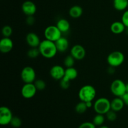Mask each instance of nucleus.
<instances>
[{"label":"nucleus","instance_id":"1","mask_svg":"<svg viewBox=\"0 0 128 128\" xmlns=\"http://www.w3.org/2000/svg\"><path fill=\"white\" fill-rule=\"evenodd\" d=\"M38 48L41 56L46 59L52 58L58 52L55 44V42L50 41L46 39L41 41Z\"/></svg>","mask_w":128,"mask_h":128},{"label":"nucleus","instance_id":"2","mask_svg":"<svg viewBox=\"0 0 128 128\" xmlns=\"http://www.w3.org/2000/svg\"><path fill=\"white\" fill-rule=\"evenodd\" d=\"M96 96V90L93 86L86 84L79 90L78 97L80 101L84 102L92 101Z\"/></svg>","mask_w":128,"mask_h":128},{"label":"nucleus","instance_id":"3","mask_svg":"<svg viewBox=\"0 0 128 128\" xmlns=\"http://www.w3.org/2000/svg\"><path fill=\"white\" fill-rule=\"evenodd\" d=\"M93 109L97 114H106L111 109V101L106 98H100L94 102Z\"/></svg>","mask_w":128,"mask_h":128},{"label":"nucleus","instance_id":"4","mask_svg":"<svg viewBox=\"0 0 128 128\" xmlns=\"http://www.w3.org/2000/svg\"><path fill=\"white\" fill-rule=\"evenodd\" d=\"M125 60V56L122 52L114 51L109 54L107 57V62L110 66L117 68L121 66Z\"/></svg>","mask_w":128,"mask_h":128},{"label":"nucleus","instance_id":"5","mask_svg":"<svg viewBox=\"0 0 128 128\" xmlns=\"http://www.w3.org/2000/svg\"><path fill=\"white\" fill-rule=\"evenodd\" d=\"M110 90L116 97H122L126 92V83L120 79L114 80L110 86Z\"/></svg>","mask_w":128,"mask_h":128},{"label":"nucleus","instance_id":"6","mask_svg":"<svg viewBox=\"0 0 128 128\" xmlns=\"http://www.w3.org/2000/svg\"><path fill=\"white\" fill-rule=\"evenodd\" d=\"M45 39L56 42L62 36V32L55 25H50L45 28L44 31Z\"/></svg>","mask_w":128,"mask_h":128},{"label":"nucleus","instance_id":"7","mask_svg":"<svg viewBox=\"0 0 128 128\" xmlns=\"http://www.w3.org/2000/svg\"><path fill=\"white\" fill-rule=\"evenodd\" d=\"M36 77V71L31 66H26L21 70V78L24 83H34Z\"/></svg>","mask_w":128,"mask_h":128},{"label":"nucleus","instance_id":"8","mask_svg":"<svg viewBox=\"0 0 128 128\" xmlns=\"http://www.w3.org/2000/svg\"><path fill=\"white\" fill-rule=\"evenodd\" d=\"M12 117V111L9 108L6 106H1L0 108V124L2 126L9 124Z\"/></svg>","mask_w":128,"mask_h":128},{"label":"nucleus","instance_id":"9","mask_svg":"<svg viewBox=\"0 0 128 128\" xmlns=\"http://www.w3.org/2000/svg\"><path fill=\"white\" fill-rule=\"evenodd\" d=\"M37 89L34 83H24L21 90L22 97L25 99H31L36 95Z\"/></svg>","mask_w":128,"mask_h":128},{"label":"nucleus","instance_id":"10","mask_svg":"<svg viewBox=\"0 0 128 128\" xmlns=\"http://www.w3.org/2000/svg\"><path fill=\"white\" fill-rule=\"evenodd\" d=\"M70 53L75 60L80 61V60H82L85 58L86 51L82 45L75 44L71 48Z\"/></svg>","mask_w":128,"mask_h":128},{"label":"nucleus","instance_id":"11","mask_svg":"<svg viewBox=\"0 0 128 128\" xmlns=\"http://www.w3.org/2000/svg\"><path fill=\"white\" fill-rule=\"evenodd\" d=\"M65 70L62 66L54 65L52 66L50 71V74L53 80L56 81H60L64 76Z\"/></svg>","mask_w":128,"mask_h":128},{"label":"nucleus","instance_id":"12","mask_svg":"<svg viewBox=\"0 0 128 128\" xmlns=\"http://www.w3.org/2000/svg\"><path fill=\"white\" fill-rule=\"evenodd\" d=\"M36 4L31 1H26L22 4V11L26 16H34L36 12Z\"/></svg>","mask_w":128,"mask_h":128},{"label":"nucleus","instance_id":"13","mask_svg":"<svg viewBox=\"0 0 128 128\" xmlns=\"http://www.w3.org/2000/svg\"><path fill=\"white\" fill-rule=\"evenodd\" d=\"M26 41L30 47L38 48L41 41L37 34L33 32H30L26 35Z\"/></svg>","mask_w":128,"mask_h":128},{"label":"nucleus","instance_id":"14","mask_svg":"<svg viewBox=\"0 0 128 128\" xmlns=\"http://www.w3.org/2000/svg\"><path fill=\"white\" fill-rule=\"evenodd\" d=\"M13 48V42L10 38L3 37L0 41V51L6 54L11 51Z\"/></svg>","mask_w":128,"mask_h":128},{"label":"nucleus","instance_id":"15","mask_svg":"<svg viewBox=\"0 0 128 128\" xmlns=\"http://www.w3.org/2000/svg\"><path fill=\"white\" fill-rule=\"evenodd\" d=\"M126 30V26L122 21H115L110 26V30L115 34H120L124 32Z\"/></svg>","mask_w":128,"mask_h":128},{"label":"nucleus","instance_id":"16","mask_svg":"<svg viewBox=\"0 0 128 128\" xmlns=\"http://www.w3.org/2000/svg\"><path fill=\"white\" fill-rule=\"evenodd\" d=\"M58 52H64L68 50L69 48V41L66 38L61 36L59 40L55 42Z\"/></svg>","mask_w":128,"mask_h":128},{"label":"nucleus","instance_id":"17","mask_svg":"<svg viewBox=\"0 0 128 128\" xmlns=\"http://www.w3.org/2000/svg\"><path fill=\"white\" fill-rule=\"evenodd\" d=\"M125 104L121 97H116L111 101V109L116 112L121 111Z\"/></svg>","mask_w":128,"mask_h":128},{"label":"nucleus","instance_id":"18","mask_svg":"<svg viewBox=\"0 0 128 128\" xmlns=\"http://www.w3.org/2000/svg\"><path fill=\"white\" fill-rule=\"evenodd\" d=\"M56 26L62 33H66L68 32L70 30V23L66 19H60L57 21Z\"/></svg>","mask_w":128,"mask_h":128},{"label":"nucleus","instance_id":"19","mask_svg":"<svg viewBox=\"0 0 128 128\" xmlns=\"http://www.w3.org/2000/svg\"><path fill=\"white\" fill-rule=\"evenodd\" d=\"M83 13L82 8L78 5H74L72 6L69 10V14L72 18H79L82 16Z\"/></svg>","mask_w":128,"mask_h":128},{"label":"nucleus","instance_id":"20","mask_svg":"<svg viewBox=\"0 0 128 128\" xmlns=\"http://www.w3.org/2000/svg\"><path fill=\"white\" fill-rule=\"evenodd\" d=\"M78 75V72L75 68H68L65 70V74L64 78L68 79L70 81H72L76 79Z\"/></svg>","mask_w":128,"mask_h":128},{"label":"nucleus","instance_id":"21","mask_svg":"<svg viewBox=\"0 0 128 128\" xmlns=\"http://www.w3.org/2000/svg\"><path fill=\"white\" fill-rule=\"evenodd\" d=\"M113 6L117 11H124L128 8V0H113Z\"/></svg>","mask_w":128,"mask_h":128},{"label":"nucleus","instance_id":"22","mask_svg":"<svg viewBox=\"0 0 128 128\" xmlns=\"http://www.w3.org/2000/svg\"><path fill=\"white\" fill-rule=\"evenodd\" d=\"M88 107L86 106V102H84V101H80V102H79L75 106V111L77 113L80 114H83L87 111Z\"/></svg>","mask_w":128,"mask_h":128},{"label":"nucleus","instance_id":"23","mask_svg":"<svg viewBox=\"0 0 128 128\" xmlns=\"http://www.w3.org/2000/svg\"><path fill=\"white\" fill-rule=\"evenodd\" d=\"M105 121V118L104 114H97L96 116L94 117L92 122L94 124L95 126H101L103 124Z\"/></svg>","mask_w":128,"mask_h":128},{"label":"nucleus","instance_id":"24","mask_svg":"<svg viewBox=\"0 0 128 128\" xmlns=\"http://www.w3.org/2000/svg\"><path fill=\"white\" fill-rule=\"evenodd\" d=\"M40 54H41L38 48H31L27 52V56L31 59L36 58Z\"/></svg>","mask_w":128,"mask_h":128},{"label":"nucleus","instance_id":"25","mask_svg":"<svg viewBox=\"0 0 128 128\" xmlns=\"http://www.w3.org/2000/svg\"><path fill=\"white\" fill-rule=\"evenodd\" d=\"M75 61H76V60H75L71 54L68 55V56H66L64 58V66L66 68H68L73 67Z\"/></svg>","mask_w":128,"mask_h":128},{"label":"nucleus","instance_id":"26","mask_svg":"<svg viewBox=\"0 0 128 128\" xmlns=\"http://www.w3.org/2000/svg\"><path fill=\"white\" fill-rule=\"evenodd\" d=\"M35 86L38 91H43L45 90L46 87V83L44 80L41 79H37L34 82Z\"/></svg>","mask_w":128,"mask_h":128},{"label":"nucleus","instance_id":"27","mask_svg":"<svg viewBox=\"0 0 128 128\" xmlns=\"http://www.w3.org/2000/svg\"><path fill=\"white\" fill-rule=\"evenodd\" d=\"M1 32H2L3 37L10 38V36L12 35V29L9 25H5L2 27V30H1Z\"/></svg>","mask_w":128,"mask_h":128},{"label":"nucleus","instance_id":"28","mask_svg":"<svg viewBox=\"0 0 128 128\" xmlns=\"http://www.w3.org/2000/svg\"><path fill=\"white\" fill-rule=\"evenodd\" d=\"M21 124H22L21 120L18 116H13L10 122V124L14 128H20L21 126Z\"/></svg>","mask_w":128,"mask_h":128},{"label":"nucleus","instance_id":"29","mask_svg":"<svg viewBox=\"0 0 128 128\" xmlns=\"http://www.w3.org/2000/svg\"><path fill=\"white\" fill-rule=\"evenodd\" d=\"M70 82H71V81L65 78H63L60 81V87L62 90H68L70 87Z\"/></svg>","mask_w":128,"mask_h":128},{"label":"nucleus","instance_id":"30","mask_svg":"<svg viewBox=\"0 0 128 128\" xmlns=\"http://www.w3.org/2000/svg\"><path fill=\"white\" fill-rule=\"evenodd\" d=\"M106 118L110 121H114L117 118V114L116 111L111 110L106 114Z\"/></svg>","mask_w":128,"mask_h":128},{"label":"nucleus","instance_id":"31","mask_svg":"<svg viewBox=\"0 0 128 128\" xmlns=\"http://www.w3.org/2000/svg\"><path fill=\"white\" fill-rule=\"evenodd\" d=\"M121 21L123 22L126 28H128V10L125 11L121 17Z\"/></svg>","mask_w":128,"mask_h":128},{"label":"nucleus","instance_id":"32","mask_svg":"<svg viewBox=\"0 0 128 128\" xmlns=\"http://www.w3.org/2000/svg\"><path fill=\"white\" fill-rule=\"evenodd\" d=\"M78 128H96V126L93 122H84L81 124Z\"/></svg>","mask_w":128,"mask_h":128},{"label":"nucleus","instance_id":"33","mask_svg":"<svg viewBox=\"0 0 128 128\" xmlns=\"http://www.w3.org/2000/svg\"><path fill=\"white\" fill-rule=\"evenodd\" d=\"M26 22L29 26H32L35 22V18L34 16H28L26 18Z\"/></svg>","mask_w":128,"mask_h":128},{"label":"nucleus","instance_id":"34","mask_svg":"<svg viewBox=\"0 0 128 128\" xmlns=\"http://www.w3.org/2000/svg\"><path fill=\"white\" fill-rule=\"evenodd\" d=\"M121 98H122V100H123L125 105H126V106H128V92H126V93H125L121 97Z\"/></svg>","mask_w":128,"mask_h":128},{"label":"nucleus","instance_id":"35","mask_svg":"<svg viewBox=\"0 0 128 128\" xmlns=\"http://www.w3.org/2000/svg\"><path fill=\"white\" fill-rule=\"evenodd\" d=\"M88 108H93L94 103H92V101H88V102H85Z\"/></svg>","mask_w":128,"mask_h":128},{"label":"nucleus","instance_id":"36","mask_svg":"<svg viewBox=\"0 0 128 128\" xmlns=\"http://www.w3.org/2000/svg\"><path fill=\"white\" fill-rule=\"evenodd\" d=\"M114 68H113V67H111V66H110V68H109V73L110 74H112L114 72Z\"/></svg>","mask_w":128,"mask_h":128},{"label":"nucleus","instance_id":"37","mask_svg":"<svg viewBox=\"0 0 128 128\" xmlns=\"http://www.w3.org/2000/svg\"><path fill=\"white\" fill-rule=\"evenodd\" d=\"M126 92H128V82L126 83Z\"/></svg>","mask_w":128,"mask_h":128},{"label":"nucleus","instance_id":"38","mask_svg":"<svg viewBox=\"0 0 128 128\" xmlns=\"http://www.w3.org/2000/svg\"><path fill=\"white\" fill-rule=\"evenodd\" d=\"M98 128H109L108 127V126H100V127H99Z\"/></svg>","mask_w":128,"mask_h":128}]
</instances>
